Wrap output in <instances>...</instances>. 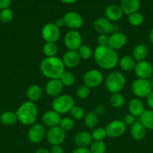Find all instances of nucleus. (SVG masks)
Instances as JSON below:
<instances>
[{"label": "nucleus", "instance_id": "f257e3e1", "mask_svg": "<svg viewBox=\"0 0 153 153\" xmlns=\"http://www.w3.org/2000/svg\"><path fill=\"white\" fill-rule=\"evenodd\" d=\"M94 56L98 65L104 70H112L118 63L116 51L108 46H98L94 50Z\"/></svg>", "mask_w": 153, "mask_h": 153}, {"label": "nucleus", "instance_id": "f03ea898", "mask_svg": "<svg viewBox=\"0 0 153 153\" xmlns=\"http://www.w3.org/2000/svg\"><path fill=\"white\" fill-rule=\"evenodd\" d=\"M64 67L62 60L56 56L45 58L40 64V72L49 79H59L64 72Z\"/></svg>", "mask_w": 153, "mask_h": 153}, {"label": "nucleus", "instance_id": "7ed1b4c3", "mask_svg": "<svg viewBox=\"0 0 153 153\" xmlns=\"http://www.w3.org/2000/svg\"><path fill=\"white\" fill-rule=\"evenodd\" d=\"M16 114L18 120L22 125L32 126L37 120L38 111L34 102L28 101L23 102L20 106Z\"/></svg>", "mask_w": 153, "mask_h": 153}, {"label": "nucleus", "instance_id": "20e7f679", "mask_svg": "<svg viewBox=\"0 0 153 153\" xmlns=\"http://www.w3.org/2000/svg\"><path fill=\"white\" fill-rule=\"evenodd\" d=\"M126 79L124 75L118 71L112 72L106 77L105 85L106 89L112 94L120 93L124 88Z\"/></svg>", "mask_w": 153, "mask_h": 153}, {"label": "nucleus", "instance_id": "39448f33", "mask_svg": "<svg viewBox=\"0 0 153 153\" xmlns=\"http://www.w3.org/2000/svg\"><path fill=\"white\" fill-rule=\"evenodd\" d=\"M74 105V100L73 97L68 94L59 95L55 97L52 102V110L59 114L68 113Z\"/></svg>", "mask_w": 153, "mask_h": 153}, {"label": "nucleus", "instance_id": "423d86ee", "mask_svg": "<svg viewBox=\"0 0 153 153\" xmlns=\"http://www.w3.org/2000/svg\"><path fill=\"white\" fill-rule=\"evenodd\" d=\"M131 90L133 94L138 98H146L152 91V82L148 79H137L132 83Z\"/></svg>", "mask_w": 153, "mask_h": 153}, {"label": "nucleus", "instance_id": "0eeeda50", "mask_svg": "<svg viewBox=\"0 0 153 153\" xmlns=\"http://www.w3.org/2000/svg\"><path fill=\"white\" fill-rule=\"evenodd\" d=\"M82 38L77 30H69L64 37V43L68 50L77 51L82 46Z\"/></svg>", "mask_w": 153, "mask_h": 153}, {"label": "nucleus", "instance_id": "6e6552de", "mask_svg": "<svg viewBox=\"0 0 153 153\" xmlns=\"http://www.w3.org/2000/svg\"><path fill=\"white\" fill-rule=\"evenodd\" d=\"M46 137L48 143L52 146L61 145L65 139V131H64L59 126L50 128L46 131Z\"/></svg>", "mask_w": 153, "mask_h": 153}, {"label": "nucleus", "instance_id": "1a4fd4ad", "mask_svg": "<svg viewBox=\"0 0 153 153\" xmlns=\"http://www.w3.org/2000/svg\"><path fill=\"white\" fill-rule=\"evenodd\" d=\"M42 37L46 42L56 43L58 41L61 35L60 28L52 22H49L44 25L41 31Z\"/></svg>", "mask_w": 153, "mask_h": 153}, {"label": "nucleus", "instance_id": "9d476101", "mask_svg": "<svg viewBox=\"0 0 153 153\" xmlns=\"http://www.w3.org/2000/svg\"><path fill=\"white\" fill-rule=\"evenodd\" d=\"M64 25L70 30H77L83 24V18L76 11H68L63 16Z\"/></svg>", "mask_w": 153, "mask_h": 153}, {"label": "nucleus", "instance_id": "9b49d317", "mask_svg": "<svg viewBox=\"0 0 153 153\" xmlns=\"http://www.w3.org/2000/svg\"><path fill=\"white\" fill-rule=\"evenodd\" d=\"M104 80L101 72L98 70H90L85 73L83 76L84 85L89 88L98 87Z\"/></svg>", "mask_w": 153, "mask_h": 153}, {"label": "nucleus", "instance_id": "f8f14e48", "mask_svg": "<svg viewBox=\"0 0 153 153\" xmlns=\"http://www.w3.org/2000/svg\"><path fill=\"white\" fill-rule=\"evenodd\" d=\"M46 131L44 126L40 123H34L31 126L28 132V138L31 142L38 143L46 137Z\"/></svg>", "mask_w": 153, "mask_h": 153}, {"label": "nucleus", "instance_id": "ddd939ff", "mask_svg": "<svg viewBox=\"0 0 153 153\" xmlns=\"http://www.w3.org/2000/svg\"><path fill=\"white\" fill-rule=\"evenodd\" d=\"M106 136L109 137H118L126 131V125L122 120H113L105 128Z\"/></svg>", "mask_w": 153, "mask_h": 153}, {"label": "nucleus", "instance_id": "4468645a", "mask_svg": "<svg viewBox=\"0 0 153 153\" xmlns=\"http://www.w3.org/2000/svg\"><path fill=\"white\" fill-rule=\"evenodd\" d=\"M135 75L138 79H148L153 74V66L148 61H138L134 67Z\"/></svg>", "mask_w": 153, "mask_h": 153}, {"label": "nucleus", "instance_id": "2eb2a0df", "mask_svg": "<svg viewBox=\"0 0 153 153\" xmlns=\"http://www.w3.org/2000/svg\"><path fill=\"white\" fill-rule=\"evenodd\" d=\"M93 27L99 34H107L112 31L114 28V25L106 17L96 19L93 23Z\"/></svg>", "mask_w": 153, "mask_h": 153}, {"label": "nucleus", "instance_id": "dca6fc26", "mask_svg": "<svg viewBox=\"0 0 153 153\" xmlns=\"http://www.w3.org/2000/svg\"><path fill=\"white\" fill-rule=\"evenodd\" d=\"M126 43H127V37L125 34L122 32H116L109 37L107 46L113 50L116 51L124 47Z\"/></svg>", "mask_w": 153, "mask_h": 153}, {"label": "nucleus", "instance_id": "f3484780", "mask_svg": "<svg viewBox=\"0 0 153 153\" xmlns=\"http://www.w3.org/2000/svg\"><path fill=\"white\" fill-rule=\"evenodd\" d=\"M62 60L64 67L71 69L77 67L78 64L80 62L81 58L77 51L68 50L63 55Z\"/></svg>", "mask_w": 153, "mask_h": 153}, {"label": "nucleus", "instance_id": "a211bd4d", "mask_svg": "<svg viewBox=\"0 0 153 153\" xmlns=\"http://www.w3.org/2000/svg\"><path fill=\"white\" fill-rule=\"evenodd\" d=\"M61 116L58 113L53 110H50L45 112L42 116V122L46 127L52 128V127L59 126L61 122Z\"/></svg>", "mask_w": 153, "mask_h": 153}, {"label": "nucleus", "instance_id": "6ab92c4d", "mask_svg": "<svg viewBox=\"0 0 153 153\" xmlns=\"http://www.w3.org/2000/svg\"><path fill=\"white\" fill-rule=\"evenodd\" d=\"M64 85L59 79H50L45 86V92L49 97H56L62 91Z\"/></svg>", "mask_w": 153, "mask_h": 153}, {"label": "nucleus", "instance_id": "aec40b11", "mask_svg": "<svg viewBox=\"0 0 153 153\" xmlns=\"http://www.w3.org/2000/svg\"><path fill=\"white\" fill-rule=\"evenodd\" d=\"M105 17L110 21H112V22H116V21L122 19L123 16V11L122 10L121 7L118 4H110V5L107 6L105 9L104 11Z\"/></svg>", "mask_w": 153, "mask_h": 153}, {"label": "nucleus", "instance_id": "412c9836", "mask_svg": "<svg viewBox=\"0 0 153 153\" xmlns=\"http://www.w3.org/2000/svg\"><path fill=\"white\" fill-rule=\"evenodd\" d=\"M128 111L129 114L136 117H140L145 111V108H144V104L139 98H134L130 100L128 103Z\"/></svg>", "mask_w": 153, "mask_h": 153}, {"label": "nucleus", "instance_id": "4be33fe9", "mask_svg": "<svg viewBox=\"0 0 153 153\" xmlns=\"http://www.w3.org/2000/svg\"><path fill=\"white\" fill-rule=\"evenodd\" d=\"M123 13H125L128 16L131 13L137 12L140 7V0H122L120 4Z\"/></svg>", "mask_w": 153, "mask_h": 153}, {"label": "nucleus", "instance_id": "5701e85b", "mask_svg": "<svg viewBox=\"0 0 153 153\" xmlns=\"http://www.w3.org/2000/svg\"><path fill=\"white\" fill-rule=\"evenodd\" d=\"M92 137L88 131H80L76 134L74 137V143L77 147L88 148L92 143Z\"/></svg>", "mask_w": 153, "mask_h": 153}, {"label": "nucleus", "instance_id": "b1692460", "mask_svg": "<svg viewBox=\"0 0 153 153\" xmlns=\"http://www.w3.org/2000/svg\"><path fill=\"white\" fill-rule=\"evenodd\" d=\"M130 134L136 140H141L146 135V128L140 121H136L130 128Z\"/></svg>", "mask_w": 153, "mask_h": 153}, {"label": "nucleus", "instance_id": "393cba45", "mask_svg": "<svg viewBox=\"0 0 153 153\" xmlns=\"http://www.w3.org/2000/svg\"><path fill=\"white\" fill-rule=\"evenodd\" d=\"M43 96V91L40 86L37 85H31L26 91V97L30 102H35L39 101Z\"/></svg>", "mask_w": 153, "mask_h": 153}, {"label": "nucleus", "instance_id": "a878e982", "mask_svg": "<svg viewBox=\"0 0 153 153\" xmlns=\"http://www.w3.org/2000/svg\"><path fill=\"white\" fill-rule=\"evenodd\" d=\"M148 49L145 44H138L134 46L133 49L132 57L136 61H145L148 57Z\"/></svg>", "mask_w": 153, "mask_h": 153}, {"label": "nucleus", "instance_id": "bb28decb", "mask_svg": "<svg viewBox=\"0 0 153 153\" xmlns=\"http://www.w3.org/2000/svg\"><path fill=\"white\" fill-rule=\"evenodd\" d=\"M118 64H119L122 70L126 72H130L134 70L136 63L132 56L124 55L120 58L119 61H118Z\"/></svg>", "mask_w": 153, "mask_h": 153}, {"label": "nucleus", "instance_id": "cd10ccee", "mask_svg": "<svg viewBox=\"0 0 153 153\" xmlns=\"http://www.w3.org/2000/svg\"><path fill=\"white\" fill-rule=\"evenodd\" d=\"M140 122L146 129L153 130V110H146L140 117Z\"/></svg>", "mask_w": 153, "mask_h": 153}, {"label": "nucleus", "instance_id": "c85d7f7f", "mask_svg": "<svg viewBox=\"0 0 153 153\" xmlns=\"http://www.w3.org/2000/svg\"><path fill=\"white\" fill-rule=\"evenodd\" d=\"M17 116L16 114V112L13 111H5L2 114L0 117V121L2 123L4 126H13L17 122Z\"/></svg>", "mask_w": 153, "mask_h": 153}, {"label": "nucleus", "instance_id": "c756f323", "mask_svg": "<svg viewBox=\"0 0 153 153\" xmlns=\"http://www.w3.org/2000/svg\"><path fill=\"white\" fill-rule=\"evenodd\" d=\"M98 116L94 113V111H89L85 115L84 117V124L86 127L89 129H94L98 124Z\"/></svg>", "mask_w": 153, "mask_h": 153}, {"label": "nucleus", "instance_id": "7c9ffc66", "mask_svg": "<svg viewBox=\"0 0 153 153\" xmlns=\"http://www.w3.org/2000/svg\"><path fill=\"white\" fill-rule=\"evenodd\" d=\"M58 46L56 43H52V42H46L43 46V52L46 58H50V57L56 56L58 53Z\"/></svg>", "mask_w": 153, "mask_h": 153}, {"label": "nucleus", "instance_id": "2f4dec72", "mask_svg": "<svg viewBox=\"0 0 153 153\" xmlns=\"http://www.w3.org/2000/svg\"><path fill=\"white\" fill-rule=\"evenodd\" d=\"M124 102H125L124 97L120 93L112 94L110 98V103L112 107L116 108H119L122 107L124 104Z\"/></svg>", "mask_w": 153, "mask_h": 153}, {"label": "nucleus", "instance_id": "473e14b6", "mask_svg": "<svg viewBox=\"0 0 153 153\" xmlns=\"http://www.w3.org/2000/svg\"><path fill=\"white\" fill-rule=\"evenodd\" d=\"M59 80L61 81L64 87H70L74 85L75 82H76V78H75L74 75L70 72L64 71L61 77L59 78Z\"/></svg>", "mask_w": 153, "mask_h": 153}, {"label": "nucleus", "instance_id": "72a5a7b5", "mask_svg": "<svg viewBox=\"0 0 153 153\" xmlns=\"http://www.w3.org/2000/svg\"><path fill=\"white\" fill-rule=\"evenodd\" d=\"M128 20L129 23L133 26H140L143 23L144 17L142 13L137 11L128 15Z\"/></svg>", "mask_w": 153, "mask_h": 153}, {"label": "nucleus", "instance_id": "f704fd0d", "mask_svg": "<svg viewBox=\"0 0 153 153\" xmlns=\"http://www.w3.org/2000/svg\"><path fill=\"white\" fill-rule=\"evenodd\" d=\"M90 152L91 153H105L106 150V146L103 140H94L90 145Z\"/></svg>", "mask_w": 153, "mask_h": 153}, {"label": "nucleus", "instance_id": "c9c22d12", "mask_svg": "<svg viewBox=\"0 0 153 153\" xmlns=\"http://www.w3.org/2000/svg\"><path fill=\"white\" fill-rule=\"evenodd\" d=\"M81 59L88 60L92 56V50L88 45H82L77 50Z\"/></svg>", "mask_w": 153, "mask_h": 153}, {"label": "nucleus", "instance_id": "e433bc0d", "mask_svg": "<svg viewBox=\"0 0 153 153\" xmlns=\"http://www.w3.org/2000/svg\"><path fill=\"white\" fill-rule=\"evenodd\" d=\"M14 18L13 11L10 8H6L1 10L0 11V21L4 24L9 23Z\"/></svg>", "mask_w": 153, "mask_h": 153}, {"label": "nucleus", "instance_id": "4c0bfd02", "mask_svg": "<svg viewBox=\"0 0 153 153\" xmlns=\"http://www.w3.org/2000/svg\"><path fill=\"white\" fill-rule=\"evenodd\" d=\"M70 114H71L73 119L76 120H81L85 117V111L82 108H81L79 105H74L73 108L70 111Z\"/></svg>", "mask_w": 153, "mask_h": 153}, {"label": "nucleus", "instance_id": "58836bf2", "mask_svg": "<svg viewBox=\"0 0 153 153\" xmlns=\"http://www.w3.org/2000/svg\"><path fill=\"white\" fill-rule=\"evenodd\" d=\"M91 134L93 140H98V141L104 140L106 137V133L105 128H100V127L94 128Z\"/></svg>", "mask_w": 153, "mask_h": 153}, {"label": "nucleus", "instance_id": "ea45409f", "mask_svg": "<svg viewBox=\"0 0 153 153\" xmlns=\"http://www.w3.org/2000/svg\"><path fill=\"white\" fill-rule=\"evenodd\" d=\"M75 123L72 118L70 117H64L61 120L59 123V126L62 128L64 131H70L74 127Z\"/></svg>", "mask_w": 153, "mask_h": 153}, {"label": "nucleus", "instance_id": "a19ab883", "mask_svg": "<svg viewBox=\"0 0 153 153\" xmlns=\"http://www.w3.org/2000/svg\"><path fill=\"white\" fill-rule=\"evenodd\" d=\"M76 94L80 100H86L90 94V88L85 85H80L76 89Z\"/></svg>", "mask_w": 153, "mask_h": 153}, {"label": "nucleus", "instance_id": "79ce46f5", "mask_svg": "<svg viewBox=\"0 0 153 153\" xmlns=\"http://www.w3.org/2000/svg\"><path fill=\"white\" fill-rule=\"evenodd\" d=\"M109 37L106 34H99L97 38L98 46H107Z\"/></svg>", "mask_w": 153, "mask_h": 153}, {"label": "nucleus", "instance_id": "37998d69", "mask_svg": "<svg viewBox=\"0 0 153 153\" xmlns=\"http://www.w3.org/2000/svg\"><path fill=\"white\" fill-rule=\"evenodd\" d=\"M123 122L124 123L125 125L128 126H132L135 122H136V119H135V117L133 116L130 114H128L124 116V120Z\"/></svg>", "mask_w": 153, "mask_h": 153}, {"label": "nucleus", "instance_id": "c03bdc74", "mask_svg": "<svg viewBox=\"0 0 153 153\" xmlns=\"http://www.w3.org/2000/svg\"><path fill=\"white\" fill-rule=\"evenodd\" d=\"M105 111H106V109H105V106L104 105L100 104L96 106L94 111L98 116H100V115H103L104 114Z\"/></svg>", "mask_w": 153, "mask_h": 153}, {"label": "nucleus", "instance_id": "a18cd8bd", "mask_svg": "<svg viewBox=\"0 0 153 153\" xmlns=\"http://www.w3.org/2000/svg\"><path fill=\"white\" fill-rule=\"evenodd\" d=\"M11 4V0H0V10L9 8Z\"/></svg>", "mask_w": 153, "mask_h": 153}, {"label": "nucleus", "instance_id": "49530a36", "mask_svg": "<svg viewBox=\"0 0 153 153\" xmlns=\"http://www.w3.org/2000/svg\"><path fill=\"white\" fill-rule=\"evenodd\" d=\"M50 152V153H64V149L60 145H56L52 146Z\"/></svg>", "mask_w": 153, "mask_h": 153}, {"label": "nucleus", "instance_id": "de8ad7c7", "mask_svg": "<svg viewBox=\"0 0 153 153\" xmlns=\"http://www.w3.org/2000/svg\"><path fill=\"white\" fill-rule=\"evenodd\" d=\"M146 101L148 107H149L152 110H153V91L147 96Z\"/></svg>", "mask_w": 153, "mask_h": 153}, {"label": "nucleus", "instance_id": "09e8293b", "mask_svg": "<svg viewBox=\"0 0 153 153\" xmlns=\"http://www.w3.org/2000/svg\"><path fill=\"white\" fill-rule=\"evenodd\" d=\"M73 153H91L90 149L85 147H77L73 151Z\"/></svg>", "mask_w": 153, "mask_h": 153}, {"label": "nucleus", "instance_id": "8fccbe9b", "mask_svg": "<svg viewBox=\"0 0 153 153\" xmlns=\"http://www.w3.org/2000/svg\"><path fill=\"white\" fill-rule=\"evenodd\" d=\"M54 24H55L57 27H58L59 28H62V27H63L64 25V20H63L62 18V19L61 18H58V19H56Z\"/></svg>", "mask_w": 153, "mask_h": 153}, {"label": "nucleus", "instance_id": "3c124183", "mask_svg": "<svg viewBox=\"0 0 153 153\" xmlns=\"http://www.w3.org/2000/svg\"><path fill=\"white\" fill-rule=\"evenodd\" d=\"M59 1L64 3V4H74V3L76 2L78 0H59Z\"/></svg>", "mask_w": 153, "mask_h": 153}, {"label": "nucleus", "instance_id": "603ef678", "mask_svg": "<svg viewBox=\"0 0 153 153\" xmlns=\"http://www.w3.org/2000/svg\"><path fill=\"white\" fill-rule=\"evenodd\" d=\"M35 153H50V152L48 151L47 149H44V148H40L36 151Z\"/></svg>", "mask_w": 153, "mask_h": 153}, {"label": "nucleus", "instance_id": "864d4df0", "mask_svg": "<svg viewBox=\"0 0 153 153\" xmlns=\"http://www.w3.org/2000/svg\"><path fill=\"white\" fill-rule=\"evenodd\" d=\"M148 37H149V40L153 44V28H152L151 31L149 32V35H148Z\"/></svg>", "mask_w": 153, "mask_h": 153}, {"label": "nucleus", "instance_id": "5fc2aeb1", "mask_svg": "<svg viewBox=\"0 0 153 153\" xmlns=\"http://www.w3.org/2000/svg\"><path fill=\"white\" fill-rule=\"evenodd\" d=\"M152 91H153V81L152 82Z\"/></svg>", "mask_w": 153, "mask_h": 153}]
</instances>
